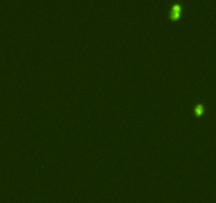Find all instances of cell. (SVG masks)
Wrapping results in <instances>:
<instances>
[{"label": "cell", "instance_id": "obj_1", "mask_svg": "<svg viewBox=\"0 0 216 203\" xmlns=\"http://www.w3.org/2000/svg\"><path fill=\"white\" fill-rule=\"evenodd\" d=\"M195 111H196V113L200 114V113L204 111V106H203V105H198V106L195 108Z\"/></svg>", "mask_w": 216, "mask_h": 203}]
</instances>
